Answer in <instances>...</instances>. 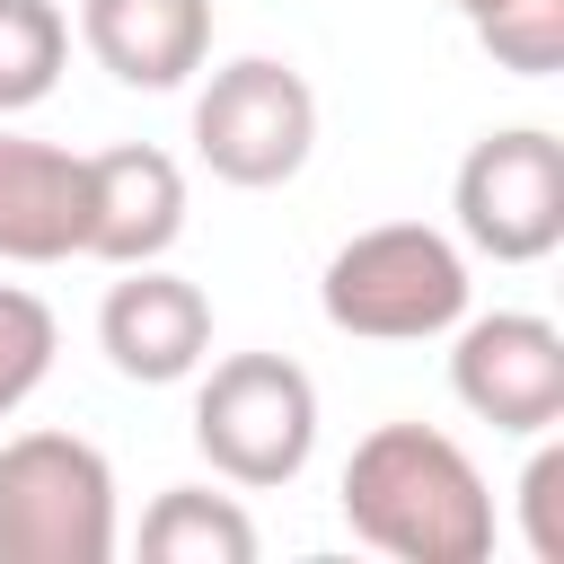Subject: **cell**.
<instances>
[{
  "label": "cell",
  "mask_w": 564,
  "mask_h": 564,
  "mask_svg": "<svg viewBox=\"0 0 564 564\" xmlns=\"http://www.w3.org/2000/svg\"><path fill=\"white\" fill-rule=\"evenodd\" d=\"M344 529L397 564H485L494 494L485 467L432 423H379L344 458Z\"/></svg>",
  "instance_id": "obj_1"
},
{
  "label": "cell",
  "mask_w": 564,
  "mask_h": 564,
  "mask_svg": "<svg viewBox=\"0 0 564 564\" xmlns=\"http://www.w3.org/2000/svg\"><path fill=\"white\" fill-rule=\"evenodd\" d=\"M467 247L432 220H379V229H352L326 273H317V308L335 335H361V344H432L467 317Z\"/></svg>",
  "instance_id": "obj_2"
},
{
  "label": "cell",
  "mask_w": 564,
  "mask_h": 564,
  "mask_svg": "<svg viewBox=\"0 0 564 564\" xmlns=\"http://www.w3.org/2000/svg\"><path fill=\"white\" fill-rule=\"evenodd\" d=\"M123 546L115 467L79 432L0 441V564H106Z\"/></svg>",
  "instance_id": "obj_3"
},
{
  "label": "cell",
  "mask_w": 564,
  "mask_h": 564,
  "mask_svg": "<svg viewBox=\"0 0 564 564\" xmlns=\"http://www.w3.org/2000/svg\"><path fill=\"white\" fill-rule=\"evenodd\" d=\"M194 449L220 485L273 494L317 449V379L291 352H229L194 388Z\"/></svg>",
  "instance_id": "obj_4"
},
{
  "label": "cell",
  "mask_w": 564,
  "mask_h": 564,
  "mask_svg": "<svg viewBox=\"0 0 564 564\" xmlns=\"http://www.w3.org/2000/svg\"><path fill=\"white\" fill-rule=\"evenodd\" d=\"M308 150H317V88L291 62L238 53V62H220L203 79V97H194V159L220 185L273 194V185H291L308 167Z\"/></svg>",
  "instance_id": "obj_5"
},
{
  "label": "cell",
  "mask_w": 564,
  "mask_h": 564,
  "mask_svg": "<svg viewBox=\"0 0 564 564\" xmlns=\"http://www.w3.org/2000/svg\"><path fill=\"white\" fill-rule=\"evenodd\" d=\"M449 212H458V247L494 264H546L564 247V141L546 123L485 132L449 176Z\"/></svg>",
  "instance_id": "obj_6"
},
{
  "label": "cell",
  "mask_w": 564,
  "mask_h": 564,
  "mask_svg": "<svg viewBox=\"0 0 564 564\" xmlns=\"http://www.w3.org/2000/svg\"><path fill=\"white\" fill-rule=\"evenodd\" d=\"M449 397L511 441L555 432L564 423V326L538 308L458 317L449 326Z\"/></svg>",
  "instance_id": "obj_7"
},
{
  "label": "cell",
  "mask_w": 564,
  "mask_h": 564,
  "mask_svg": "<svg viewBox=\"0 0 564 564\" xmlns=\"http://www.w3.org/2000/svg\"><path fill=\"white\" fill-rule=\"evenodd\" d=\"M185 238V167L150 141L79 159V256L97 264H159Z\"/></svg>",
  "instance_id": "obj_8"
},
{
  "label": "cell",
  "mask_w": 564,
  "mask_h": 564,
  "mask_svg": "<svg viewBox=\"0 0 564 564\" xmlns=\"http://www.w3.org/2000/svg\"><path fill=\"white\" fill-rule=\"evenodd\" d=\"M97 352L132 388H176L212 361V300L167 264H123V282L97 300Z\"/></svg>",
  "instance_id": "obj_9"
},
{
  "label": "cell",
  "mask_w": 564,
  "mask_h": 564,
  "mask_svg": "<svg viewBox=\"0 0 564 564\" xmlns=\"http://www.w3.org/2000/svg\"><path fill=\"white\" fill-rule=\"evenodd\" d=\"M79 44L123 88H185L212 62V0H79Z\"/></svg>",
  "instance_id": "obj_10"
},
{
  "label": "cell",
  "mask_w": 564,
  "mask_h": 564,
  "mask_svg": "<svg viewBox=\"0 0 564 564\" xmlns=\"http://www.w3.org/2000/svg\"><path fill=\"white\" fill-rule=\"evenodd\" d=\"M79 256V150L0 123V264Z\"/></svg>",
  "instance_id": "obj_11"
},
{
  "label": "cell",
  "mask_w": 564,
  "mask_h": 564,
  "mask_svg": "<svg viewBox=\"0 0 564 564\" xmlns=\"http://www.w3.org/2000/svg\"><path fill=\"white\" fill-rule=\"evenodd\" d=\"M256 520L238 494H212V485H167L150 511H141V555L150 564H256Z\"/></svg>",
  "instance_id": "obj_12"
},
{
  "label": "cell",
  "mask_w": 564,
  "mask_h": 564,
  "mask_svg": "<svg viewBox=\"0 0 564 564\" xmlns=\"http://www.w3.org/2000/svg\"><path fill=\"white\" fill-rule=\"evenodd\" d=\"M70 62V18L53 0H0V123L44 106Z\"/></svg>",
  "instance_id": "obj_13"
},
{
  "label": "cell",
  "mask_w": 564,
  "mask_h": 564,
  "mask_svg": "<svg viewBox=\"0 0 564 564\" xmlns=\"http://www.w3.org/2000/svg\"><path fill=\"white\" fill-rule=\"evenodd\" d=\"M53 352H62L53 308H44L26 282H0V423L53 379Z\"/></svg>",
  "instance_id": "obj_14"
},
{
  "label": "cell",
  "mask_w": 564,
  "mask_h": 564,
  "mask_svg": "<svg viewBox=\"0 0 564 564\" xmlns=\"http://www.w3.org/2000/svg\"><path fill=\"white\" fill-rule=\"evenodd\" d=\"M476 44L511 79H555L564 70V0H502L476 18Z\"/></svg>",
  "instance_id": "obj_15"
},
{
  "label": "cell",
  "mask_w": 564,
  "mask_h": 564,
  "mask_svg": "<svg viewBox=\"0 0 564 564\" xmlns=\"http://www.w3.org/2000/svg\"><path fill=\"white\" fill-rule=\"evenodd\" d=\"M520 538L538 564H564V441L538 432L529 467H520Z\"/></svg>",
  "instance_id": "obj_16"
},
{
  "label": "cell",
  "mask_w": 564,
  "mask_h": 564,
  "mask_svg": "<svg viewBox=\"0 0 564 564\" xmlns=\"http://www.w3.org/2000/svg\"><path fill=\"white\" fill-rule=\"evenodd\" d=\"M449 9H458V18L476 26V18H485V9H502V0H449Z\"/></svg>",
  "instance_id": "obj_17"
}]
</instances>
